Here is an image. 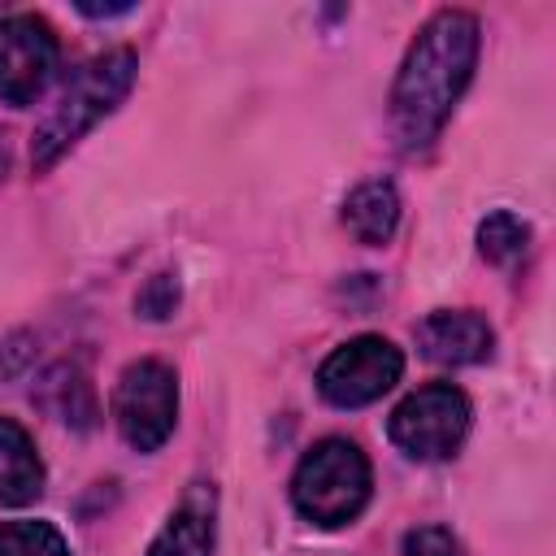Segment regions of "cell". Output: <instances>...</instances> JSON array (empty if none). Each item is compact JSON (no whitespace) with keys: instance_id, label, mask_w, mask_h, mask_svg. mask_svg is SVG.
<instances>
[{"instance_id":"6da1fadb","label":"cell","mask_w":556,"mask_h":556,"mask_svg":"<svg viewBox=\"0 0 556 556\" xmlns=\"http://www.w3.org/2000/svg\"><path fill=\"white\" fill-rule=\"evenodd\" d=\"M478 43L482 30L469 9H439L417 30L391 83V130L404 152H421L439 139L473 78Z\"/></svg>"},{"instance_id":"7a4b0ae2","label":"cell","mask_w":556,"mask_h":556,"mask_svg":"<svg viewBox=\"0 0 556 556\" xmlns=\"http://www.w3.org/2000/svg\"><path fill=\"white\" fill-rule=\"evenodd\" d=\"M135 74H139V56L130 48H109L87 65H78V74L61 87L48 117L35 126V139H30L35 174H48L96 122H104L135 87Z\"/></svg>"},{"instance_id":"3957f363","label":"cell","mask_w":556,"mask_h":556,"mask_svg":"<svg viewBox=\"0 0 556 556\" xmlns=\"http://www.w3.org/2000/svg\"><path fill=\"white\" fill-rule=\"evenodd\" d=\"M369 491H374V473H369V460L365 452L352 443V439H321L313 443L295 473H291V504L304 521L321 526V530H334V526H348L365 513L369 504Z\"/></svg>"},{"instance_id":"277c9868","label":"cell","mask_w":556,"mask_h":556,"mask_svg":"<svg viewBox=\"0 0 556 556\" xmlns=\"http://www.w3.org/2000/svg\"><path fill=\"white\" fill-rule=\"evenodd\" d=\"M391 443L413 460H447L469 434V400L452 382H430L404 395L387 421Z\"/></svg>"},{"instance_id":"5b68a950","label":"cell","mask_w":556,"mask_h":556,"mask_svg":"<svg viewBox=\"0 0 556 556\" xmlns=\"http://www.w3.org/2000/svg\"><path fill=\"white\" fill-rule=\"evenodd\" d=\"M117 434L135 452H156L178 426V378L165 361H130L113 387Z\"/></svg>"},{"instance_id":"8992f818","label":"cell","mask_w":556,"mask_h":556,"mask_svg":"<svg viewBox=\"0 0 556 556\" xmlns=\"http://www.w3.org/2000/svg\"><path fill=\"white\" fill-rule=\"evenodd\" d=\"M404 374V352L382 334H356L317 365V391L334 408H361L382 400Z\"/></svg>"},{"instance_id":"52a82bcc","label":"cell","mask_w":556,"mask_h":556,"mask_svg":"<svg viewBox=\"0 0 556 556\" xmlns=\"http://www.w3.org/2000/svg\"><path fill=\"white\" fill-rule=\"evenodd\" d=\"M56 30L39 13L0 17V100L13 109L35 104L56 74Z\"/></svg>"},{"instance_id":"ba28073f","label":"cell","mask_w":556,"mask_h":556,"mask_svg":"<svg viewBox=\"0 0 556 556\" xmlns=\"http://www.w3.org/2000/svg\"><path fill=\"white\" fill-rule=\"evenodd\" d=\"M417 348L434 365H482L495 352V330L473 308H434L417 321Z\"/></svg>"},{"instance_id":"9c48e42d","label":"cell","mask_w":556,"mask_h":556,"mask_svg":"<svg viewBox=\"0 0 556 556\" xmlns=\"http://www.w3.org/2000/svg\"><path fill=\"white\" fill-rule=\"evenodd\" d=\"M213 547H217V491L213 482L200 478L169 508L165 526L156 530L143 556H213Z\"/></svg>"},{"instance_id":"30bf717a","label":"cell","mask_w":556,"mask_h":556,"mask_svg":"<svg viewBox=\"0 0 556 556\" xmlns=\"http://www.w3.org/2000/svg\"><path fill=\"white\" fill-rule=\"evenodd\" d=\"M343 226L352 230L356 243L382 248L400 226V191H395V182H387V178L356 182L348 191V200H343Z\"/></svg>"},{"instance_id":"8fae6325","label":"cell","mask_w":556,"mask_h":556,"mask_svg":"<svg viewBox=\"0 0 556 556\" xmlns=\"http://www.w3.org/2000/svg\"><path fill=\"white\" fill-rule=\"evenodd\" d=\"M39 495H43V460L35 452V439L17 421L0 417V504L22 508L35 504Z\"/></svg>"},{"instance_id":"7c38bea8","label":"cell","mask_w":556,"mask_h":556,"mask_svg":"<svg viewBox=\"0 0 556 556\" xmlns=\"http://www.w3.org/2000/svg\"><path fill=\"white\" fill-rule=\"evenodd\" d=\"M39 400L65 421V426H78L87 430L96 421V395H91V382L74 369V365H56L48 369L43 387H39Z\"/></svg>"},{"instance_id":"4fadbf2b","label":"cell","mask_w":556,"mask_h":556,"mask_svg":"<svg viewBox=\"0 0 556 556\" xmlns=\"http://www.w3.org/2000/svg\"><path fill=\"white\" fill-rule=\"evenodd\" d=\"M526 243H530V226H526L517 213H508V208H495V213H486V217L478 222V252H482V261H491V265L517 261V256L526 252Z\"/></svg>"},{"instance_id":"5bb4252c","label":"cell","mask_w":556,"mask_h":556,"mask_svg":"<svg viewBox=\"0 0 556 556\" xmlns=\"http://www.w3.org/2000/svg\"><path fill=\"white\" fill-rule=\"evenodd\" d=\"M0 556H70V543L52 521H4Z\"/></svg>"},{"instance_id":"9a60e30c","label":"cell","mask_w":556,"mask_h":556,"mask_svg":"<svg viewBox=\"0 0 556 556\" xmlns=\"http://www.w3.org/2000/svg\"><path fill=\"white\" fill-rule=\"evenodd\" d=\"M178 300H182L178 274L161 269V274H152V278L139 287V295H135V313H139V317H148V321H165V317H174Z\"/></svg>"},{"instance_id":"2e32d148","label":"cell","mask_w":556,"mask_h":556,"mask_svg":"<svg viewBox=\"0 0 556 556\" xmlns=\"http://www.w3.org/2000/svg\"><path fill=\"white\" fill-rule=\"evenodd\" d=\"M404 556H465V547L447 526H417L404 534Z\"/></svg>"}]
</instances>
